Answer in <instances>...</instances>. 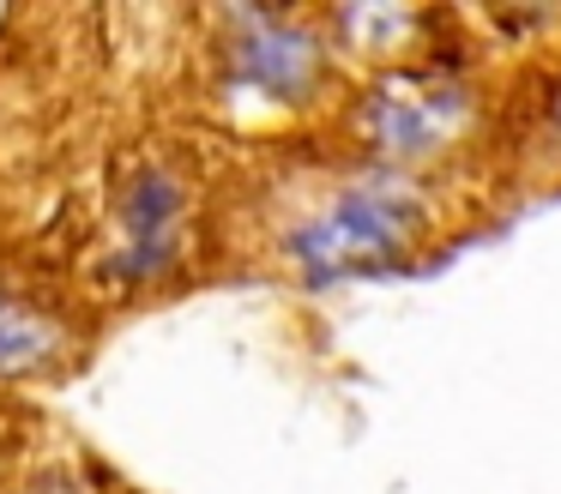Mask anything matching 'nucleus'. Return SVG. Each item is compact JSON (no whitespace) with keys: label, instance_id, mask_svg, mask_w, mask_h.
I'll list each match as a JSON object with an SVG mask.
<instances>
[{"label":"nucleus","instance_id":"nucleus-2","mask_svg":"<svg viewBox=\"0 0 561 494\" xmlns=\"http://www.w3.org/2000/svg\"><path fill=\"white\" fill-rule=\"evenodd\" d=\"M471 120V91L440 72H387L363 96V133L387 157H428Z\"/></svg>","mask_w":561,"mask_h":494},{"label":"nucleus","instance_id":"nucleus-5","mask_svg":"<svg viewBox=\"0 0 561 494\" xmlns=\"http://www.w3.org/2000/svg\"><path fill=\"white\" fill-rule=\"evenodd\" d=\"M67 349H73V325L61 313L0 284V380H31V374L61 368Z\"/></svg>","mask_w":561,"mask_h":494},{"label":"nucleus","instance_id":"nucleus-4","mask_svg":"<svg viewBox=\"0 0 561 494\" xmlns=\"http://www.w3.org/2000/svg\"><path fill=\"white\" fill-rule=\"evenodd\" d=\"M230 67L248 91L272 96V103H308L327 79V48L308 24L284 19V12H236V43Z\"/></svg>","mask_w":561,"mask_h":494},{"label":"nucleus","instance_id":"nucleus-3","mask_svg":"<svg viewBox=\"0 0 561 494\" xmlns=\"http://www.w3.org/2000/svg\"><path fill=\"white\" fill-rule=\"evenodd\" d=\"M122 241L110 253V277L127 289L158 284L182 260V217H187V181L170 163H146L122 193Z\"/></svg>","mask_w":561,"mask_h":494},{"label":"nucleus","instance_id":"nucleus-1","mask_svg":"<svg viewBox=\"0 0 561 494\" xmlns=\"http://www.w3.org/2000/svg\"><path fill=\"white\" fill-rule=\"evenodd\" d=\"M416 229H423V199L411 187H399V181H356L332 205H320L308 223H296L284 235V248L314 284H327V277L380 272L392 253L411 248Z\"/></svg>","mask_w":561,"mask_h":494},{"label":"nucleus","instance_id":"nucleus-6","mask_svg":"<svg viewBox=\"0 0 561 494\" xmlns=\"http://www.w3.org/2000/svg\"><path fill=\"white\" fill-rule=\"evenodd\" d=\"M549 115H556V133H561V91H556V103H549Z\"/></svg>","mask_w":561,"mask_h":494}]
</instances>
